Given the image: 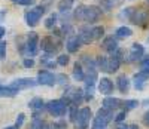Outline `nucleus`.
Wrapping results in <instances>:
<instances>
[{
  "instance_id": "obj_41",
  "label": "nucleus",
  "mask_w": 149,
  "mask_h": 129,
  "mask_svg": "<svg viewBox=\"0 0 149 129\" xmlns=\"http://www.w3.org/2000/svg\"><path fill=\"white\" fill-rule=\"evenodd\" d=\"M143 123H145L146 126H149V111H146L145 116H143Z\"/></svg>"
},
{
  "instance_id": "obj_11",
  "label": "nucleus",
  "mask_w": 149,
  "mask_h": 129,
  "mask_svg": "<svg viewBox=\"0 0 149 129\" xmlns=\"http://www.w3.org/2000/svg\"><path fill=\"white\" fill-rule=\"evenodd\" d=\"M103 49L104 50H107L109 54H112L113 55L116 50L119 49L118 48V42H116V37H113V36H107V37H104V40H103Z\"/></svg>"
},
{
  "instance_id": "obj_37",
  "label": "nucleus",
  "mask_w": 149,
  "mask_h": 129,
  "mask_svg": "<svg viewBox=\"0 0 149 129\" xmlns=\"http://www.w3.org/2000/svg\"><path fill=\"white\" fill-rule=\"evenodd\" d=\"M22 66L26 67V68H33L34 67V61L31 58H26V59L22 61Z\"/></svg>"
},
{
  "instance_id": "obj_43",
  "label": "nucleus",
  "mask_w": 149,
  "mask_h": 129,
  "mask_svg": "<svg viewBox=\"0 0 149 129\" xmlns=\"http://www.w3.org/2000/svg\"><path fill=\"white\" fill-rule=\"evenodd\" d=\"M116 129H128V126H127V125H119Z\"/></svg>"
},
{
  "instance_id": "obj_2",
  "label": "nucleus",
  "mask_w": 149,
  "mask_h": 129,
  "mask_svg": "<svg viewBox=\"0 0 149 129\" xmlns=\"http://www.w3.org/2000/svg\"><path fill=\"white\" fill-rule=\"evenodd\" d=\"M115 117H113V111L110 110H106V108H100L97 111V116L94 117V122H93V128L91 129H104L107 126L109 122H112Z\"/></svg>"
},
{
  "instance_id": "obj_14",
  "label": "nucleus",
  "mask_w": 149,
  "mask_h": 129,
  "mask_svg": "<svg viewBox=\"0 0 149 129\" xmlns=\"http://www.w3.org/2000/svg\"><path fill=\"white\" fill-rule=\"evenodd\" d=\"M45 107H46V104L43 102V99H42V98H39V97L33 98V99L29 102V108H31V110L34 111L33 117H37V114H39V111H42Z\"/></svg>"
},
{
  "instance_id": "obj_3",
  "label": "nucleus",
  "mask_w": 149,
  "mask_h": 129,
  "mask_svg": "<svg viewBox=\"0 0 149 129\" xmlns=\"http://www.w3.org/2000/svg\"><path fill=\"white\" fill-rule=\"evenodd\" d=\"M39 43H40V42H39V36H37L36 33H30V34L27 36V42L19 46V50H21L22 54H26V55H29V57L31 58V57H34V55L37 54Z\"/></svg>"
},
{
  "instance_id": "obj_7",
  "label": "nucleus",
  "mask_w": 149,
  "mask_h": 129,
  "mask_svg": "<svg viewBox=\"0 0 149 129\" xmlns=\"http://www.w3.org/2000/svg\"><path fill=\"white\" fill-rule=\"evenodd\" d=\"M39 46L42 48L43 52H46L48 55H52L54 52H57V50H58L60 43H57V42L54 40V37H51V36H45V37H42V40H40Z\"/></svg>"
},
{
  "instance_id": "obj_5",
  "label": "nucleus",
  "mask_w": 149,
  "mask_h": 129,
  "mask_svg": "<svg viewBox=\"0 0 149 129\" xmlns=\"http://www.w3.org/2000/svg\"><path fill=\"white\" fill-rule=\"evenodd\" d=\"M91 116H93V113H91V108H90V107L81 108L78 119H76V122H74V125H76V129H88Z\"/></svg>"
},
{
  "instance_id": "obj_26",
  "label": "nucleus",
  "mask_w": 149,
  "mask_h": 129,
  "mask_svg": "<svg viewBox=\"0 0 149 129\" xmlns=\"http://www.w3.org/2000/svg\"><path fill=\"white\" fill-rule=\"evenodd\" d=\"M17 94H18V91L12 89L10 86H8V88L0 86V97H15Z\"/></svg>"
},
{
  "instance_id": "obj_39",
  "label": "nucleus",
  "mask_w": 149,
  "mask_h": 129,
  "mask_svg": "<svg viewBox=\"0 0 149 129\" xmlns=\"http://www.w3.org/2000/svg\"><path fill=\"white\" fill-rule=\"evenodd\" d=\"M6 55V42H0V59Z\"/></svg>"
},
{
  "instance_id": "obj_35",
  "label": "nucleus",
  "mask_w": 149,
  "mask_h": 129,
  "mask_svg": "<svg viewBox=\"0 0 149 129\" xmlns=\"http://www.w3.org/2000/svg\"><path fill=\"white\" fill-rule=\"evenodd\" d=\"M51 129H67V123L60 120V122H55L54 125H51Z\"/></svg>"
},
{
  "instance_id": "obj_23",
  "label": "nucleus",
  "mask_w": 149,
  "mask_h": 129,
  "mask_svg": "<svg viewBox=\"0 0 149 129\" xmlns=\"http://www.w3.org/2000/svg\"><path fill=\"white\" fill-rule=\"evenodd\" d=\"M97 68L102 70V71H109V58H104V57H98L97 58Z\"/></svg>"
},
{
  "instance_id": "obj_24",
  "label": "nucleus",
  "mask_w": 149,
  "mask_h": 129,
  "mask_svg": "<svg viewBox=\"0 0 149 129\" xmlns=\"http://www.w3.org/2000/svg\"><path fill=\"white\" fill-rule=\"evenodd\" d=\"M73 6V0H60L58 2V9L60 12H69Z\"/></svg>"
},
{
  "instance_id": "obj_42",
  "label": "nucleus",
  "mask_w": 149,
  "mask_h": 129,
  "mask_svg": "<svg viewBox=\"0 0 149 129\" xmlns=\"http://www.w3.org/2000/svg\"><path fill=\"white\" fill-rule=\"evenodd\" d=\"M5 33H6V30H5L3 27H0V39H3V36H5Z\"/></svg>"
},
{
  "instance_id": "obj_12",
  "label": "nucleus",
  "mask_w": 149,
  "mask_h": 129,
  "mask_svg": "<svg viewBox=\"0 0 149 129\" xmlns=\"http://www.w3.org/2000/svg\"><path fill=\"white\" fill-rule=\"evenodd\" d=\"M103 108H106V110H110V111H113V110H118L124 102L121 101V99H118V98H113V97H106L104 99H103Z\"/></svg>"
},
{
  "instance_id": "obj_6",
  "label": "nucleus",
  "mask_w": 149,
  "mask_h": 129,
  "mask_svg": "<svg viewBox=\"0 0 149 129\" xmlns=\"http://www.w3.org/2000/svg\"><path fill=\"white\" fill-rule=\"evenodd\" d=\"M102 17V8L98 6H85V15H84V21L88 24H94L100 19Z\"/></svg>"
},
{
  "instance_id": "obj_9",
  "label": "nucleus",
  "mask_w": 149,
  "mask_h": 129,
  "mask_svg": "<svg viewBox=\"0 0 149 129\" xmlns=\"http://www.w3.org/2000/svg\"><path fill=\"white\" fill-rule=\"evenodd\" d=\"M37 83L39 85H45V86H54L57 83V77L48 70H40L37 73Z\"/></svg>"
},
{
  "instance_id": "obj_13",
  "label": "nucleus",
  "mask_w": 149,
  "mask_h": 129,
  "mask_svg": "<svg viewBox=\"0 0 149 129\" xmlns=\"http://www.w3.org/2000/svg\"><path fill=\"white\" fill-rule=\"evenodd\" d=\"M143 54H145L143 46L140 43H133L131 48H130V58H128V61H137V59H140L143 57Z\"/></svg>"
},
{
  "instance_id": "obj_18",
  "label": "nucleus",
  "mask_w": 149,
  "mask_h": 129,
  "mask_svg": "<svg viewBox=\"0 0 149 129\" xmlns=\"http://www.w3.org/2000/svg\"><path fill=\"white\" fill-rule=\"evenodd\" d=\"M79 48H81V42H79L78 36H72L67 40V43H66V49L69 50L70 54H73V52H78Z\"/></svg>"
},
{
  "instance_id": "obj_25",
  "label": "nucleus",
  "mask_w": 149,
  "mask_h": 129,
  "mask_svg": "<svg viewBox=\"0 0 149 129\" xmlns=\"http://www.w3.org/2000/svg\"><path fill=\"white\" fill-rule=\"evenodd\" d=\"M91 34H93L94 40H98V39H102V37L104 36V27H102V25H97V27L91 28Z\"/></svg>"
},
{
  "instance_id": "obj_40",
  "label": "nucleus",
  "mask_w": 149,
  "mask_h": 129,
  "mask_svg": "<svg viewBox=\"0 0 149 129\" xmlns=\"http://www.w3.org/2000/svg\"><path fill=\"white\" fill-rule=\"evenodd\" d=\"M57 79H58V83H61V85H67V76H64V74H58V76H57Z\"/></svg>"
},
{
  "instance_id": "obj_21",
  "label": "nucleus",
  "mask_w": 149,
  "mask_h": 129,
  "mask_svg": "<svg viewBox=\"0 0 149 129\" xmlns=\"http://www.w3.org/2000/svg\"><path fill=\"white\" fill-rule=\"evenodd\" d=\"M119 66H121V59H119L116 55H112V57L109 58V71H107V73H115V71H118Z\"/></svg>"
},
{
  "instance_id": "obj_1",
  "label": "nucleus",
  "mask_w": 149,
  "mask_h": 129,
  "mask_svg": "<svg viewBox=\"0 0 149 129\" xmlns=\"http://www.w3.org/2000/svg\"><path fill=\"white\" fill-rule=\"evenodd\" d=\"M67 102L64 99H52V101H49L48 104H46V110L49 114H52L54 117H63V116H66V113L69 111L67 108Z\"/></svg>"
},
{
  "instance_id": "obj_10",
  "label": "nucleus",
  "mask_w": 149,
  "mask_h": 129,
  "mask_svg": "<svg viewBox=\"0 0 149 129\" xmlns=\"http://www.w3.org/2000/svg\"><path fill=\"white\" fill-rule=\"evenodd\" d=\"M98 91H100L102 95L109 97L113 92V82H112L109 77H102L100 82H98Z\"/></svg>"
},
{
  "instance_id": "obj_30",
  "label": "nucleus",
  "mask_w": 149,
  "mask_h": 129,
  "mask_svg": "<svg viewBox=\"0 0 149 129\" xmlns=\"http://www.w3.org/2000/svg\"><path fill=\"white\" fill-rule=\"evenodd\" d=\"M84 15H85V6L79 5L76 9H74V18L78 21H84Z\"/></svg>"
},
{
  "instance_id": "obj_31",
  "label": "nucleus",
  "mask_w": 149,
  "mask_h": 129,
  "mask_svg": "<svg viewBox=\"0 0 149 129\" xmlns=\"http://www.w3.org/2000/svg\"><path fill=\"white\" fill-rule=\"evenodd\" d=\"M69 116H70V122H76L78 116H79V110H78V106H72L69 108Z\"/></svg>"
},
{
  "instance_id": "obj_46",
  "label": "nucleus",
  "mask_w": 149,
  "mask_h": 129,
  "mask_svg": "<svg viewBox=\"0 0 149 129\" xmlns=\"http://www.w3.org/2000/svg\"><path fill=\"white\" fill-rule=\"evenodd\" d=\"M43 2H45V5H48V3H51L52 0H43Z\"/></svg>"
},
{
  "instance_id": "obj_28",
  "label": "nucleus",
  "mask_w": 149,
  "mask_h": 129,
  "mask_svg": "<svg viewBox=\"0 0 149 129\" xmlns=\"http://www.w3.org/2000/svg\"><path fill=\"white\" fill-rule=\"evenodd\" d=\"M122 106H124V111H130V110H134L137 107L139 102H137V99H127Z\"/></svg>"
},
{
  "instance_id": "obj_34",
  "label": "nucleus",
  "mask_w": 149,
  "mask_h": 129,
  "mask_svg": "<svg viewBox=\"0 0 149 129\" xmlns=\"http://www.w3.org/2000/svg\"><path fill=\"white\" fill-rule=\"evenodd\" d=\"M12 2L17 5H21V6H31L36 3V0H12Z\"/></svg>"
},
{
  "instance_id": "obj_33",
  "label": "nucleus",
  "mask_w": 149,
  "mask_h": 129,
  "mask_svg": "<svg viewBox=\"0 0 149 129\" xmlns=\"http://www.w3.org/2000/svg\"><path fill=\"white\" fill-rule=\"evenodd\" d=\"M140 71L149 74V55L145 57V58L142 59V62H140Z\"/></svg>"
},
{
  "instance_id": "obj_15",
  "label": "nucleus",
  "mask_w": 149,
  "mask_h": 129,
  "mask_svg": "<svg viewBox=\"0 0 149 129\" xmlns=\"http://www.w3.org/2000/svg\"><path fill=\"white\" fill-rule=\"evenodd\" d=\"M131 21L134 24H137V25H145L146 22H149V12H145V10L136 12L134 10V14L131 17Z\"/></svg>"
},
{
  "instance_id": "obj_29",
  "label": "nucleus",
  "mask_w": 149,
  "mask_h": 129,
  "mask_svg": "<svg viewBox=\"0 0 149 129\" xmlns=\"http://www.w3.org/2000/svg\"><path fill=\"white\" fill-rule=\"evenodd\" d=\"M57 19H58V17H57L55 14L49 15V17L46 18V21H45V27H46V28H54L55 25H57Z\"/></svg>"
},
{
  "instance_id": "obj_8",
  "label": "nucleus",
  "mask_w": 149,
  "mask_h": 129,
  "mask_svg": "<svg viewBox=\"0 0 149 129\" xmlns=\"http://www.w3.org/2000/svg\"><path fill=\"white\" fill-rule=\"evenodd\" d=\"M37 83L36 79H30V77H21V79H17L10 83V88L15 89V91H21V89H29V88H34Z\"/></svg>"
},
{
  "instance_id": "obj_17",
  "label": "nucleus",
  "mask_w": 149,
  "mask_h": 129,
  "mask_svg": "<svg viewBox=\"0 0 149 129\" xmlns=\"http://www.w3.org/2000/svg\"><path fill=\"white\" fill-rule=\"evenodd\" d=\"M116 86H118V89H119L121 94H127L128 89H130V80H128V77H127L125 74L118 76V79H116Z\"/></svg>"
},
{
  "instance_id": "obj_20",
  "label": "nucleus",
  "mask_w": 149,
  "mask_h": 129,
  "mask_svg": "<svg viewBox=\"0 0 149 129\" xmlns=\"http://www.w3.org/2000/svg\"><path fill=\"white\" fill-rule=\"evenodd\" d=\"M73 79L74 80H85V73L81 66V62H76L73 67Z\"/></svg>"
},
{
  "instance_id": "obj_16",
  "label": "nucleus",
  "mask_w": 149,
  "mask_h": 129,
  "mask_svg": "<svg viewBox=\"0 0 149 129\" xmlns=\"http://www.w3.org/2000/svg\"><path fill=\"white\" fill-rule=\"evenodd\" d=\"M148 79H149V74L148 73L139 71L137 74H134V88L139 89V91H142V89L145 88V83H146Z\"/></svg>"
},
{
  "instance_id": "obj_45",
  "label": "nucleus",
  "mask_w": 149,
  "mask_h": 129,
  "mask_svg": "<svg viewBox=\"0 0 149 129\" xmlns=\"http://www.w3.org/2000/svg\"><path fill=\"white\" fill-rule=\"evenodd\" d=\"M5 129H19V128H18V126H15V125H14V126H6V128H5Z\"/></svg>"
},
{
  "instance_id": "obj_4",
  "label": "nucleus",
  "mask_w": 149,
  "mask_h": 129,
  "mask_svg": "<svg viewBox=\"0 0 149 129\" xmlns=\"http://www.w3.org/2000/svg\"><path fill=\"white\" fill-rule=\"evenodd\" d=\"M45 12H46V8L43 5H39V6H36V8L27 10L26 15H24V18H26V22H27L29 27H36V25L39 24V21H40V18H42V15L45 14Z\"/></svg>"
},
{
  "instance_id": "obj_32",
  "label": "nucleus",
  "mask_w": 149,
  "mask_h": 129,
  "mask_svg": "<svg viewBox=\"0 0 149 129\" xmlns=\"http://www.w3.org/2000/svg\"><path fill=\"white\" fill-rule=\"evenodd\" d=\"M69 62H70V57H69V55H66V54L60 55V57H58V59H57V64H58V66H63V67H66Z\"/></svg>"
},
{
  "instance_id": "obj_36",
  "label": "nucleus",
  "mask_w": 149,
  "mask_h": 129,
  "mask_svg": "<svg viewBox=\"0 0 149 129\" xmlns=\"http://www.w3.org/2000/svg\"><path fill=\"white\" fill-rule=\"evenodd\" d=\"M125 117H127V111H121V113H118L116 116H115V122H118V123H121L122 120H125Z\"/></svg>"
},
{
  "instance_id": "obj_38",
  "label": "nucleus",
  "mask_w": 149,
  "mask_h": 129,
  "mask_svg": "<svg viewBox=\"0 0 149 129\" xmlns=\"http://www.w3.org/2000/svg\"><path fill=\"white\" fill-rule=\"evenodd\" d=\"M24 119H26V114H24V113H19V114H18V117H17V122H15V126L21 128L22 123H24Z\"/></svg>"
},
{
  "instance_id": "obj_22",
  "label": "nucleus",
  "mask_w": 149,
  "mask_h": 129,
  "mask_svg": "<svg viewBox=\"0 0 149 129\" xmlns=\"http://www.w3.org/2000/svg\"><path fill=\"white\" fill-rule=\"evenodd\" d=\"M131 34H133L131 28H128V27H119L116 30V33H115V37L116 39H127V37H131Z\"/></svg>"
},
{
  "instance_id": "obj_47",
  "label": "nucleus",
  "mask_w": 149,
  "mask_h": 129,
  "mask_svg": "<svg viewBox=\"0 0 149 129\" xmlns=\"http://www.w3.org/2000/svg\"><path fill=\"white\" fill-rule=\"evenodd\" d=\"M148 3H149V0H148Z\"/></svg>"
},
{
  "instance_id": "obj_27",
  "label": "nucleus",
  "mask_w": 149,
  "mask_h": 129,
  "mask_svg": "<svg viewBox=\"0 0 149 129\" xmlns=\"http://www.w3.org/2000/svg\"><path fill=\"white\" fill-rule=\"evenodd\" d=\"M31 129H48V125H46V122H43L42 119L34 117V119H33V123H31Z\"/></svg>"
},
{
  "instance_id": "obj_19",
  "label": "nucleus",
  "mask_w": 149,
  "mask_h": 129,
  "mask_svg": "<svg viewBox=\"0 0 149 129\" xmlns=\"http://www.w3.org/2000/svg\"><path fill=\"white\" fill-rule=\"evenodd\" d=\"M78 39H79L81 45H90V43L94 40V39H93V34H91V30H85V28L81 30Z\"/></svg>"
},
{
  "instance_id": "obj_44",
  "label": "nucleus",
  "mask_w": 149,
  "mask_h": 129,
  "mask_svg": "<svg viewBox=\"0 0 149 129\" xmlns=\"http://www.w3.org/2000/svg\"><path fill=\"white\" fill-rule=\"evenodd\" d=\"M128 129H139V126H137V125H130Z\"/></svg>"
}]
</instances>
